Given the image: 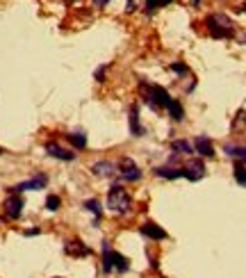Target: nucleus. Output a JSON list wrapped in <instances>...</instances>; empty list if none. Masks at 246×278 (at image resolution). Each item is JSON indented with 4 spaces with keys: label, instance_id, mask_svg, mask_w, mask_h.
I'll list each match as a JSON object with an SVG mask.
<instances>
[{
    "label": "nucleus",
    "instance_id": "1",
    "mask_svg": "<svg viewBox=\"0 0 246 278\" xmlns=\"http://www.w3.org/2000/svg\"><path fill=\"white\" fill-rule=\"evenodd\" d=\"M107 208L112 210V212H116V214L128 212V210H130V194H128L123 187L114 185L112 189H109V194H107Z\"/></svg>",
    "mask_w": 246,
    "mask_h": 278
},
{
    "label": "nucleus",
    "instance_id": "13",
    "mask_svg": "<svg viewBox=\"0 0 246 278\" xmlns=\"http://www.w3.org/2000/svg\"><path fill=\"white\" fill-rule=\"evenodd\" d=\"M153 173H155V176H159V178H167V180L182 178V169H173V167H155Z\"/></svg>",
    "mask_w": 246,
    "mask_h": 278
},
{
    "label": "nucleus",
    "instance_id": "21",
    "mask_svg": "<svg viewBox=\"0 0 246 278\" xmlns=\"http://www.w3.org/2000/svg\"><path fill=\"white\" fill-rule=\"evenodd\" d=\"M59 203H62V201H59V196H55V194H50L48 198H46V208L48 210H59Z\"/></svg>",
    "mask_w": 246,
    "mask_h": 278
},
{
    "label": "nucleus",
    "instance_id": "8",
    "mask_svg": "<svg viewBox=\"0 0 246 278\" xmlns=\"http://www.w3.org/2000/svg\"><path fill=\"white\" fill-rule=\"evenodd\" d=\"M141 235H146V237H150V240H167V230H164L162 226H157V223H153V221H146V223H141Z\"/></svg>",
    "mask_w": 246,
    "mask_h": 278
},
{
    "label": "nucleus",
    "instance_id": "7",
    "mask_svg": "<svg viewBox=\"0 0 246 278\" xmlns=\"http://www.w3.org/2000/svg\"><path fill=\"white\" fill-rule=\"evenodd\" d=\"M5 217H9V219H18L21 217V212H23V198L18 194H12L7 201H5Z\"/></svg>",
    "mask_w": 246,
    "mask_h": 278
},
{
    "label": "nucleus",
    "instance_id": "3",
    "mask_svg": "<svg viewBox=\"0 0 246 278\" xmlns=\"http://www.w3.org/2000/svg\"><path fill=\"white\" fill-rule=\"evenodd\" d=\"M103 269L105 271H112V269H116V271H128V260L123 258L121 253L109 249L107 242H103Z\"/></svg>",
    "mask_w": 246,
    "mask_h": 278
},
{
    "label": "nucleus",
    "instance_id": "11",
    "mask_svg": "<svg viewBox=\"0 0 246 278\" xmlns=\"http://www.w3.org/2000/svg\"><path fill=\"white\" fill-rule=\"evenodd\" d=\"M64 251H66V255H73V258H85V255H89V246H85L82 242L73 240V242H66V246H64Z\"/></svg>",
    "mask_w": 246,
    "mask_h": 278
},
{
    "label": "nucleus",
    "instance_id": "26",
    "mask_svg": "<svg viewBox=\"0 0 246 278\" xmlns=\"http://www.w3.org/2000/svg\"><path fill=\"white\" fill-rule=\"evenodd\" d=\"M191 3H194V5H198V3H200V0H191Z\"/></svg>",
    "mask_w": 246,
    "mask_h": 278
},
{
    "label": "nucleus",
    "instance_id": "19",
    "mask_svg": "<svg viewBox=\"0 0 246 278\" xmlns=\"http://www.w3.org/2000/svg\"><path fill=\"white\" fill-rule=\"evenodd\" d=\"M235 180L239 182V185H246V167L241 162L235 164Z\"/></svg>",
    "mask_w": 246,
    "mask_h": 278
},
{
    "label": "nucleus",
    "instance_id": "28",
    "mask_svg": "<svg viewBox=\"0 0 246 278\" xmlns=\"http://www.w3.org/2000/svg\"><path fill=\"white\" fill-rule=\"evenodd\" d=\"M244 12H246V5H244Z\"/></svg>",
    "mask_w": 246,
    "mask_h": 278
},
{
    "label": "nucleus",
    "instance_id": "24",
    "mask_svg": "<svg viewBox=\"0 0 246 278\" xmlns=\"http://www.w3.org/2000/svg\"><path fill=\"white\" fill-rule=\"evenodd\" d=\"M135 9V0H128V12H132Z\"/></svg>",
    "mask_w": 246,
    "mask_h": 278
},
{
    "label": "nucleus",
    "instance_id": "22",
    "mask_svg": "<svg viewBox=\"0 0 246 278\" xmlns=\"http://www.w3.org/2000/svg\"><path fill=\"white\" fill-rule=\"evenodd\" d=\"M171 0H146V7L148 9H155V7H164V5H169Z\"/></svg>",
    "mask_w": 246,
    "mask_h": 278
},
{
    "label": "nucleus",
    "instance_id": "14",
    "mask_svg": "<svg viewBox=\"0 0 246 278\" xmlns=\"http://www.w3.org/2000/svg\"><path fill=\"white\" fill-rule=\"evenodd\" d=\"M91 171H94L96 176L107 178V176H112V173H114V164L107 162V160H103V162H96L94 167H91Z\"/></svg>",
    "mask_w": 246,
    "mask_h": 278
},
{
    "label": "nucleus",
    "instance_id": "16",
    "mask_svg": "<svg viewBox=\"0 0 246 278\" xmlns=\"http://www.w3.org/2000/svg\"><path fill=\"white\" fill-rule=\"evenodd\" d=\"M66 139L71 141L75 148H85L87 146V135H82V132H71V135H66Z\"/></svg>",
    "mask_w": 246,
    "mask_h": 278
},
{
    "label": "nucleus",
    "instance_id": "6",
    "mask_svg": "<svg viewBox=\"0 0 246 278\" xmlns=\"http://www.w3.org/2000/svg\"><path fill=\"white\" fill-rule=\"evenodd\" d=\"M46 182H48V178L44 176V173H39V176H34L32 180H25V182H18L16 187H12V194H18V191H27V189H44Z\"/></svg>",
    "mask_w": 246,
    "mask_h": 278
},
{
    "label": "nucleus",
    "instance_id": "20",
    "mask_svg": "<svg viewBox=\"0 0 246 278\" xmlns=\"http://www.w3.org/2000/svg\"><path fill=\"white\" fill-rule=\"evenodd\" d=\"M85 208L89 210V212H94L96 217H100V212H103V210H100V203L96 198H89V201H85Z\"/></svg>",
    "mask_w": 246,
    "mask_h": 278
},
{
    "label": "nucleus",
    "instance_id": "25",
    "mask_svg": "<svg viewBox=\"0 0 246 278\" xmlns=\"http://www.w3.org/2000/svg\"><path fill=\"white\" fill-rule=\"evenodd\" d=\"M94 3H96V5H98V7H100V5H107L109 0H94Z\"/></svg>",
    "mask_w": 246,
    "mask_h": 278
},
{
    "label": "nucleus",
    "instance_id": "10",
    "mask_svg": "<svg viewBox=\"0 0 246 278\" xmlns=\"http://www.w3.org/2000/svg\"><path fill=\"white\" fill-rule=\"evenodd\" d=\"M194 150H196V153H200L203 157H212V155H214L212 141H210L205 135H198V137L194 139Z\"/></svg>",
    "mask_w": 246,
    "mask_h": 278
},
{
    "label": "nucleus",
    "instance_id": "23",
    "mask_svg": "<svg viewBox=\"0 0 246 278\" xmlns=\"http://www.w3.org/2000/svg\"><path fill=\"white\" fill-rule=\"evenodd\" d=\"M171 71H176V73H180L182 75V73H187V66L185 64H180V62H176V64H171Z\"/></svg>",
    "mask_w": 246,
    "mask_h": 278
},
{
    "label": "nucleus",
    "instance_id": "18",
    "mask_svg": "<svg viewBox=\"0 0 246 278\" xmlns=\"http://www.w3.org/2000/svg\"><path fill=\"white\" fill-rule=\"evenodd\" d=\"M173 150H178V153H194V144L182 141V139H176V141H173Z\"/></svg>",
    "mask_w": 246,
    "mask_h": 278
},
{
    "label": "nucleus",
    "instance_id": "5",
    "mask_svg": "<svg viewBox=\"0 0 246 278\" xmlns=\"http://www.w3.org/2000/svg\"><path fill=\"white\" fill-rule=\"evenodd\" d=\"M203 176H205L203 160H189V162L182 167V178H187V180H200Z\"/></svg>",
    "mask_w": 246,
    "mask_h": 278
},
{
    "label": "nucleus",
    "instance_id": "9",
    "mask_svg": "<svg viewBox=\"0 0 246 278\" xmlns=\"http://www.w3.org/2000/svg\"><path fill=\"white\" fill-rule=\"evenodd\" d=\"M46 153H48V155H53V157H57V160H66V162L75 160V153H73V150L62 148V146H59V144H55V141H48V144H46Z\"/></svg>",
    "mask_w": 246,
    "mask_h": 278
},
{
    "label": "nucleus",
    "instance_id": "15",
    "mask_svg": "<svg viewBox=\"0 0 246 278\" xmlns=\"http://www.w3.org/2000/svg\"><path fill=\"white\" fill-rule=\"evenodd\" d=\"M223 150H226L228 155H232V157H237V160H239V162H246V146L226 144V146H223Z\"/></svg>",
    "mask_w": 246,
    "mask_h": 278
},
{
    "label": "nucleus",
    "instance_id": "12",
    "mask_svg": "<svg viewBox=\"0 0 246 278\" xmlns=\"http://www.w3.org/2000/svg\"><path fill=\"white\" fill-rule=\"evenodd\" d=\"M130 132L135 137L144 135V128H141V123H139V107H137V103L130 105Z\"/></svg>",
    "mask_w": 246,
    "mask_h": 278
},
{
    "label": "nucleus",
    "instance_id": "27",
    "mask_svg": "<svg viewBox=\"0 0 246 278\" xmlns=\"http://www.w3.org/2000/svg\"><path fill=\"white\" fill-rule=\"evenodd\" d=\"M68 3H75V0H68Z\"/></svg>",
    "mask_w": 246,
    "mask_h": 278
},
{
    "label": "nucleus",
    "instance_id": "4",
    "mask_svg": "<svg viewBox=\"0 0 246 278\" xmlns=\"http://www.w3.org/2000/svg\"><path fill=\"white\" fill-rule=\"evenodd\" d=\"M118 169H121V180H126V182H135L141 178L139 167H137L130 157H123L121 162H118Z\"/></svg>",
    "mask_w": 246,
    "mask_h": 278
},
{
    "label": "nucleus",
    "instance_id": "17",
    "mask_svg": "<svg viewBox=\"0 0 246 278\" xmlns=\"http://www.w3.org/2000/svg\"><path fill=\"white\" fill-rule=\"evenodd\" d=\"M169 112H171V118L173 121H182V116H185V112H182V105L176 103V100H171V105H169Z\"/></svg>",
    "mask_w": 246,
    "mask_h": 278
},
{
    "label": "nucleus",
    "instance_id": "2",
    "mask_svg": "<svg viewBox=\"0 0 246 278\" xmlns=\"http://www.w3.org/2000/svg\"><path fill=\"white\" fill-rule=\"evenodd\" d=\"M205 23H208L212 36H217V39H226V36L232 34V23H230V18L223 16V14H212V16H208Z\"/></svg>",
    "mask_w": 246,
    "mask_h": 278
}]
</instances>
